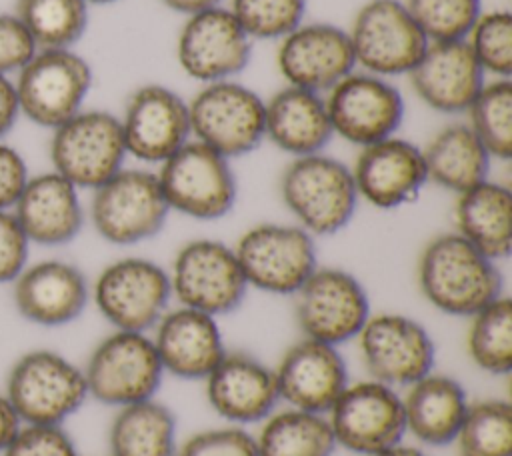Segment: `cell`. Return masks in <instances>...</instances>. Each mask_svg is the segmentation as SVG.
Returning a JSON list of instances; mask_svg holds the SVG:
<instances>
[{"instance_id": "45", "label": "cell", "mask_w": 512, "mask_h": 456, "mask_svg": "<svg viewBox=\"0 0 512 456\" xmlns=\"http://www.w3.org/2000/svg\"><path fill=\"white\" fill-rule=\"evenodd\" d=\"M30 174L22 154L0 140V210H12Z\"/></svg>"}, {"instance_id": "6", "label": "cell", "mask_w": 512, "mask_h": 456, "mask_svg": "<svg viewBox=\"0 0 512 456\" xmlns=\"http://www.w3.org/2000/svg\"><path fill=\"white\" fill-rule=\"evenodd\" d=\"M170 210L196 220H218L236 202V176L230 160L190 138L156 172Z\"/></svg>"}, {"instance_id": "2", "label": "cell", "mask_w": 512, "mask_h": 456, "mask_svg": "<svg viewBox=\"0 0 512 456\" xmlns=\"http://www.w3.org/2000/svg\"><path fill=\"white\" fill-rule=\"evenodd\" d=\"M280 196L298 226L312 236L340 232L358 204L352 170L322 152L292 158L280 176Z\"/></svg>"}, {"instance_id": "12", "label": "cell", "mask_w": 512, "mask_h": 456, "mask_svg": "<svg viewBox=\"0 0 512 456\" xmlns=\"http://www.w3.org/2000/svg\"><path fill=\"white\" fill-rule=\"evenodd\" d=\"M294 314L302 336L340 346L368 320L370 300L360 280L334 266H316L294 294Z\"/></svg>"}, {"instance_id": "10", "label": "cell", "mask_w": 512, "mask_h": 456, "mask_svg": "<svg viewBox=\"0 0 512 456\" xmlns=\"http://www.w3.org/2000/svg\"><path fill=\"white\" fill-rule=\"evenodd\" d=\"M188 118L190 136L228 160L264 138V100L236 80L204 84L188 102Z\"/></svg>"}, {"instance_id": "18", "label": "cell", "mask_w": 512, "mask_h": 456, "mask_svg": "<svg viewBox=\"0 0 512 456\" xmlns=\"http://www.w3.org/2000/svg\"><path fill=\"white\" fill-rule=\"evenodd\" d=\"M250 54L252 38L222 6L188 16L176 40L180 68L204 84L232 80L248 66Z\"/></svg>"}, {"instance_id": "35", "label": "cell", "mask_w": 512, "mask_h": 456, "mask_svg": "<svg viewBox=\"0 0 512 456\" xmlns=\"http://www.w3.org/2000/svg\"><path fill=\"white\" fill-rule=\"evenodd\" d=\"M470 360L488 374L512 370V302L498 296L470 316L466 334Z\"/></svg>"}, {"instance_id": "50", "label": "cell", "mask_w": 512, "mask_h": 456, "mask_svg": "<svg viewBox=\"0 0 512 456\" xmlns=\"http://www.w3.org/2000/svg\"><path fill=\"white\" fill-rule=\"evenodd\" d=\"M110 2H116V0H86V4H110Z\"/></svg>"}, {"instance_id": "49", "label": "cell", "mask_w": 512, "mask_h": 456, "mask_svg": "<svg viewBox=\"0 0 512 456\" xmlns=\"http://www.w3.org/2000/svg\"><path fill=\"white\" fill-rule=\"evenodd\" d=\"M372 456H426V454L414 446H406V444L398 442V444H394L382 452H376Z\"/></svg>"}, {"instance_id": "43", "label": "cell", "mask_w": 512, "mask_h": 456, "mask_svg": "<svg viewBox=\"0 0 512 456\" xmlns=\"http://www.w3.org/2000/svg\"><path fill=\"white\" fill-rule=\"evenodd\" d=\"M36 50L34 40L16 14L0 12V76L16 74Z\"/></svg>"}, {"instance_id": "44", "label": "cell", "mask_w": 512, "mask_h": 456, "mask_svg": "<svg viewBox=\"0 0 512 456\" xmlns=\"http://www.w3.org/2000/svg\"><path fill=\"white\" fill-rule=\"evenodd\" d=\"M30 240L20 228L12 210H0V284L12 280L28 264Z\"/></svg>"}, {"instance_id": "22", "label": "cell", "mask_w": 512, "mask_h": 456, "mask_svg": "<svg viewBox=\"0 0 512 456\" xmlns=\"http://www.w3.org/2000/svg\"><path fill=\"white\" fill-rule=\"evenodd\" d=\"M276 388L290 408L326 414L348 384V368L338 346L302 336L274 368Z\"/></svg>"}, {"instance_id": "19", "label": "cell", "mask_w": 512, "mask_h": 456, "mask_svg": "<svg viewBox=\"0 0 512 456\" xmlns=\"http://www.w3.org/2000/svg\"><path fill=\"white\" fill-rule=\"evenodd\" d=\"M126 154L162 164L190 140L188 102L162 84H144L130 94L120 116Z\"/></svg>"}, {"instance_id": "38", "label": "cell", "mask_w": 512, "mask_h": 456, "mask_svg": "<svg viewBox=\"0 0 512 456\" xmlns=\"http://www.w3.org/2000/svg\"><path fill=\"white\" fill-rule=\"evenodd\" d=\"M406 10L428 42L464 40L480 16V0H406Z\"/></svg>"}, {"instance_id": "13", "label": "cell", "mask_w": 512, "mask_h": 456, "mask_svg": "<svg viewBox=\"0 0 512 456\" xmlns=\"http://www.w3.org/2000/svg\"><path fill=\"white\" fill-rule=\"evenodd\" d=\"M92 298L114 330L148 332L172 298L168 272L146 258H120L98 274Z\"/></svg>"}, {"instance_id": "32", "label": "cell", "mask_w": 512, "mask_h": 456, "mask_svg": "<svg viewBox=\"0 0 512 456\" xmlns=\"http://www.w3.org/2000/svg\"><path fill=\"white\" fill-rule=\"evenodd\" d=\"M110 456H174L176 418L154 398L120 406L108 432Z\"/></svg>"}, {"instance_id": "42", "label": "cell", "mask_w": 512, "mask_h": 456, "mask_svg": "<svg viewBox=\"0 0 512 456\" xmlns=\"http://www.w3.org/2000/svg\"><path fill=\"white\" fill-rule=\"evenodd\" d=\"M4 456H78L76 446L60 424H22Z\"/></svg>"}, {"instance_id": "17", "label": "cell", "mask_w": 512, "mask_h": 456, "mask_svg": "<svg viewBox=\"0 0 512 456\" xmlns=\"http://www.w3.org/2000/svg\"><path fill=\"white\" fill-rule=\"evenodd\" d=\"M332 132L356 146L394 136L404 120V98L382 76L352 70L324 96Z\"/></svg>"}, {"instance_id": "16", "label": "cell", "mask_w": 512, "mask_h": 456, "mask_svg": "<svg viewBox=\"0 0 512 456\" xmlns=\"http://www.w3.org/2000/svg\"><path fill=\"white\" fill-rule=\"evenodd\" d=\"M356 340L368 378L392 388H406L434 368L432 336L406 314H370Z\"/></svg>"}, {"instance_id": "39", "label": "cell", "mask_w": 512, "mask_h": 456, "mask_svg": "<svg viewBox=\"0 0 512 456\" xmlns=\"http://www.w3.org/2000/svg\"><path fill=\"white\" fill-rule=\"evenodd\" d=\"M480 68L498 78L512 74V14L508 10L480 12L464 38Z\"/></svg>"}, {"instance_id": "40", "label": "cell", "mask_w": 512, "mask_h": 456, "mask_svg": "<svg viewBox=\"0 0 512 456\" xmlns=\"http://www.w3.org/2000/svg\"><path fill=\"white\" fill-rule=\"evenodd\" d=\"M228 10L252 40H280L302 24L306 0H232Z\"/></svg>"}, {"instance_id": "25", "label": "cell", "mask_w": 512, "mask_h": 456, "mask_svg": "<svg viewBox=\"0 0 512 456\" xmlns=\"http://www.w3.org/2000/svg\"><path fill=\"white\" fill-rule=\"evenodd\" d=\"M408 76L418 98L442 114L466 112L486 84L484 70L464 40L428 42Z\"/></svg>"}, {"instance_id": "28", "label": "cell", "mask_w": 512, "mask_h": 456, "mask_svg": "<svg viewBox=\"0 0 512 456\" xmlns=\"http://www.w3.org/2000/svg\"><path fill=\"white\" fill-rule=\"evenodd\" d=\"M334 136L324 96L286 84L264 100V138L286 154L322 152Z\"/></svg>"}, {"instance_id": "11", "label": "cell", "mask_w": 512, "mask_h": 456, "mask_svg": "<svg viewBox=\"0 0 512 456\" xmlns=\"http://www.w3.org/2000/svg\"><path fill=\"white\" fill-rule=\"evenodd\" d=\"M168 278L180 306L214 318L236 310L248 290L234 248L210 238L186 242L176 252Z\"/></svg>"}, {"instance_id": "29", "label": "cell", "mask_w": 512, "mask_h": 456, "mask_svg": "<svg viewBox=\"0 0 512 456\" xmlns=\"http://www.w3.org/2000/svg\"><path fill=\"white\" fill-rule=\"evenodd\" d=\"M400 396L406 432L416 440L428 446H446L456 440L470 404L456 378L432 370L406 386Z\"/></svg>"}, {"instance_id": "46", "label": "cell", "mask_w": 512, "mask_h": 456, "mask_svg": "<svg viewBox=\"0 0 512 456\" xmlns=\"http://www.w3.org/2000/svg\"><path fill=\"white\" fill-rule=\"evenodd\" d=\"M20 116L14 82L8 76H0V140L12 130Z\"/></svg>"}, {"instance_id": "4", "label": "cell", "mask_w": 512, "mask_h": 456, "mask_svg": "<svg viewBox=\"0 0 512 456\" xmlns=\"http://www.w3.org/2000/svg\"><path fill=\"white\" fill-rule=\"evenodd\" d=\"M88 396L108 406L154 398L164 368L146 332L114 330L90 352L84 368Z\"/></svg>"}, {"instance_id": "21", "label": "cell", "mask_w": 512, "mask_h": 456, "mask_svg": "<svg viewBox=\"0 0 512 456\" xmlns=\"http://www.w3.org/2000/svg\"><path fill=\"white\" fill-rule=\"evenodd\" d=\"M350 170L358 198L380 210L414 202L428 182L422 148L398 136L362 146Z\"/></svg>"}, {"instance_id": "7", "label": "cell", "mask_w": 512, "mask_h": 456, "mask_svg": "<svg viewBox=\"0 0 512 456\" xmlns=\"http://www.w3.org/2000/svg\"><path fill=\"white\" fill-rule=\"evenodd\" d=\"M170 214L156 172L120 168L92 190L90 220L100 238L130 246L156 236Z\"/></svg>"}, {"instance_id": "31", "label": "cell", "mask_w": 512, "mask_h": 456, "mask_svg": "<svg viewBox=\"0 0 512 456\" xmlns=\"http://www.w3.org/2000/svg\"><path fill=\"white\" fill-rule=\"evenodd\" d=\"M428 182L456 194L488 178L490 154L468 124H448L422 148Z\"/></svg>"}, {"instance_id": "9", "label": "cell", "mask_w": 512, "mask_h": 456, "mask_svg": "<svg viewBox=\"0 0 512 456\" xmlns=\"http://www.w3.org/2000/svg\"><path fill=\"white\" fill-rule=\"evenodd\" d=\"M232 248L248 288L268 294L294 296L318 266L314 236L298 224H256Z\"/></svg>"}, {"instance_id": "20", "label": "cell", "mask_w": 512, "mask_h": 456, "mask_svg": "<svg viewBox=\"0 0 512 456\" xmlns=\"http://www.w3.org/2000/svg\"><path fill=\"white\" fill-rule=\"evenodd\" d=\"M276 64L286 84L316 94L356 68L348 32L326 22L300 24L282 36Z\"/></svg>"}, {"instance_id": "1", "label": "cell", "mask_w": 512, "mask_h": 456, "mask_svg": "<svg viewBox=\"0 0 512 456\" xmlns=\"http://www.w3.org/2000/svg\"><path fill=\"white\" fill-rule=\"evenodd\" d=\"M422 296L450 316H472L502 296V274L492 258L458 232L428 240L416 266Z\"/></svg>"}, {"instance_id": "8", "label": "cell", "mask_w": 512, "mask_h": 456, "mask_svg": "<svg viewBox=\"0 0 512 456\" xmlns=\"http://www.w3.org/2000/svg\"><path fill=\"white\" fill-rule=\"evenodd\" d=\"M120 118L106 110H80L52 130V170L78 190H94L124 168Z\"/></svg>"}, {"instance_id": "30", "label": "cell", "mask_w": 512, "mask_h": 456, "mask_svg": "<svg viewBox=\"0 0 512 456\" xmlns=\"http://www.w3.org/2000/svg\"><path fill=\"white\" fill-rule=\"evenodd\" d=\"M456 232L488 258L502 260L512 250V192L488 178L458 194Z\"/></svg>"}, {"instance_id": "37", "label": "cell", "mask_w": 512, "mask_h": 456, "mask_svg": "<svg viewBox=\"0 0 512 456\" xmlns=\"http://www.w3.org/2000/svg\"><path fill=\"white\" fill-rule=\"evenodd\" d=\"M456 442L462 456H512V408L506 400L470 402Z\"/></svg>"}, {"instance_id": "15", "label": "cell", "mask_w": 512, "mask_h": 456, "mask_svg": "<svg viewBox=\"0 0 512 456\" xmlns=\"http://www.w3.org/2000/svg\"><path fill=\"white\" fill-rule=\"evenodd\" d=\"M326 418L336 444L364 456L402 442L406 434L400 392L372 378L348 382Z\"/></svg>"}, {"instance_id": "5", "label": "cell", "mask_w": 512, "mask_h": 456, "mask_svg": "<svg viewBox=\"0 0 512 456\" xmlns=\"http://www.w3.org/2000/svg\"><path fill=\"white\" fill-rule=\"evenodd\" d=\"M12 82L20 114L54 130L82 110L92 86V68L72 48L36 50Z\"/></svg>"}, {"instance_id": "41", "label": "cell", "mask_w": 512, "mask_h": 456, "mask_svg": "<svg viewBox=\"0 0 512 456\" xmlns=\"http://www.w3.org/2000/svg\"><path fill=\"white\" fill-rule=\"evenodd\" d=\"M178 456H258L256 438L238 424L208 428L190 436Z\"/></svg>"}, {"instance_id": "26", "label": "cell", "mask_w": 512, "mask_h": 456, "mask_svg": "<svg viewBox=\"0 0 512 456\" xmlns=\"http://www.w3.org/2000/svg\"><path fill=\"white\" fill-rule=\"evenodd\" d=\"M150 338L164 374L182 380H204L226 352L216 318L186 306L166 310Z\"/></svg>"}, {"instance_id": "47", "label": "cell", "mask_w": 512, "mask_h": 456, "mask_svg": "<svg viewBox=\"0 0 512 456\" xmlns=\"http://www.w3.org/2000/svg\"><path fill=\"white\" fill-rule=\"evenodd\" d=\"M22 426L18 414L14 412L12 404L8 402L6 394H0V452L10 444L18 428Z\"/></svg>"}, {"instance_id": "3", "label": "cell", "mask_w": 512, "mask_h": 456, "mask_svg": "<svg viewBox=\"0 0 512 456\" xmlns=\"http://www.w3.org/2000/svg\"><path fill=\"white\" fill-rule=\"evenodd\" d=\"M8 402L22 424H60L88 398L84 372L54 350L22 354L6 376Z\"/></svg>"}, {"instance_id": "23", "label": "cell", "mask_w": 512, "mask_h": 456, "mask_svg": "<svg viewBox=\"0 0 512 456\" xmlns=\"http://www.w3.org/2000/svg\"><path fill=\"white\" fill-rule=\"evenodd\" d=\"M90 288L82 270L64 260L26 264L12 280L16 312L38 326L54 328L74 322L86 308Z\"/></svg>"}, {"instance_id": "34", "label": "cell", "mask_w": 512, "mask_h": 456, "mask_svg": "<svg viewBox=\"0 0 512 456\" xmlns=\"http://www.w3.org/2000/svg\"><path fill=\"white\" fill-rule=\"evenodd\" d=\"M14 14L38 50L72 48L88 26L86 0H16Z\"/></svg>"}, {"instance_id": "48", "label": "cell", "mask_w": 512, "mask_h": 456, "mask_svg": "<svg viewBox=\"0 0 512 456\" xmlns=\"http://www.w3.org/2000/svg\"><path fill=\"white\" fill-rule=\"evenodd\" d=\"M162 4H166L170 10L192 16L196 12L220 6V0H162Z\"/></svg>"}, {"instance_id": "33", "label": "cell", "mask_w": 512, "mask_h": 456, "mask_svg": "<svg viewBox=\"0 0 512 456\" xmlns=\"http://www.w3.org/2000/svg\"><path fill=\"white\" fill-rule=\"evenodd\" d=\"M258 456H330L336 440L326 414L286 408L262 420Z\"/></svg>"}, {"instance_id": "27", "label": "cell", "mask_w": 512, "mask_h": 456, "mask_svg": "<svg viewBox=\"0 0 512 456\" xmlns=\"http://www.w3.org/2000/svg\"><path fill=\"white\" fill-rule=\"evenodd\" d=\"M12 214L30 244L40 246L68 244L84 224L78 188L54 170L28 178Z\"/></svg>"}, {"instance_id": "24", "label": "cell", "mask_w": 512, "mask_h": 456, "mask_svg": "<svg viewBox=\"0 0 512 456\" xmlns=\"http://www.w3.org/2000/svg\"><path fill=\"white\" fill-rule=\"evenodd\" d=\"M210 408L230 424L262 422L280 402L274 368L246 352H224L204 378Z\"/></svg>"}, {"instance_id": "36", "label": "cell", "mask_w": 512, "mask_h": 456, "mask_svg": "<svg viewBox=\"0 0 512 456\" xmlns=\"http://www.w3.org/2000/svg\"><path fill=\"white\" fill-rule=\"evenodd\" d=\"M468 126L482 142L490 158L508 160L512 156V82L496 78L484 84L468 106Z\"/></svg>"}, {"instance_id": "14", "label": "cell", "mask_w": 512, "mask_h": 456, "mask_svg": "<svg viewBox=\"0 0 512 456\" xmlns=\"http://www.w3.org/2000/svg\"><path fill=\"white\" fill-rule=\"evenodd\" d=\"M348 32L356 66L388 78L408 74L428 40L400 0H370L354 16Z\"/></svg>"}]
</instances>
